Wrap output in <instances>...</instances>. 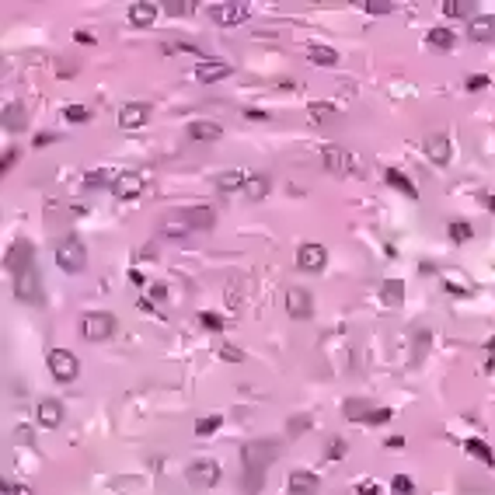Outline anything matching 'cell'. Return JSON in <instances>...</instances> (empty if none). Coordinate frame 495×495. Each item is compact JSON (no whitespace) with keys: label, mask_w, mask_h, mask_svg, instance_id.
<instances>
[{"label":"cell","mask_w":495,"mask_h":495,"mask_svg":"<svg viewBox=\"0 0 495 495\" xmlns=\"http://www.w3.org/2000/svg\"><path fill=\"white\" fill-rule=\"evenodd\" d=\"M276 457H280V443H272V439H251V443H244V450H241L244 471H265Z\"/></svg>","instance_id":"obj_1"},{"label":"cell","mask_w":495,"mask_h":495,"mask_svg":"<svg viewBox=\"0 0 495 495\" xmlns=\"http://www.w3.org/2000/svg\"><path fill=\"white\" fill-rule=\"evenodd\" d=\"M56 265L67 272V276H77V272L87 268V248L77 238H67L56 244Z\"/></svg>","instance_id":"obj_2"},{"label":"cell","mask_w":495,"mask_h":495,"mask_svg":"<svg viewBox=\"0 0 495 495\" xmlns=\"http://www.w3.org/2000/svg\"><path fill=\"white\" fill-rule=\"evenodd\" d=\"M116 314H105V310H91V314H84V321H81V335L87 339V342H105V339H112L116 335Z\"/></svg>","instance_id":"obj_3"},{"label":"cell","mask_w":495,"mask_h":495,"mask_svg":"<svg viewBox=\"0 0 495 495\" xmlns=\"http://www.w3.org/2000/svg\"><path fill=\"white\" fill-rule=\"evenodd\" d=\"M321 160H324V168L332 175H359V157L352 150H346V147H324Z\"/></svg>","instance_id":"obj_4"},{"label":"cell","mask_w":495,"mask_h":495,"mask_svg":"<svg viewBox=\"0 0 495 495\" xmlns=\"http://www.w3.org/2000/svg\"><path fill=\"white\" fill-rule=\"evenodd\" d=\"M45 363H49V373L56 377L60 383H70V380H77V373H81L77 356H74V352H67V349H49Z\"/></svg>","instance_id":"obj_5"},{"label":"cell","mask_w":495,"mask_h":495,"mask_svg":"<svg viewBox=\"0 0 495 495\" xmlns=\"http://www.w3.org/2000/svg\"><path fill=\"white\" fill-rule=\"evenodd\" d=\"M14 297L28 307H39L42 304V283H39V272L35 265H28L25 272H18L14 276Z\"/></svg>","instance_id":"obj_6"},{"label":"cell","mask_w":495,"mask_h":495,"mask_svg":"<svg viewBox=\"0 0 495 495\" xmlns=\"http://www.w3.org/2000/svg\"><path fill=\"white\" fill-rule=\"evenodd\" d=\"M189 481L192 485H199V488H213L216 481H220V464L216 461H209V457H199V461H192L189 464Z\"/></svg>","instance_id":"obj_7"},{"label":"cell","mask_w":495,"mask_h":495,"mask_svg":"<svg viewBox=\"0 0 495 495\" xmlns=\"http://www.w3.org/2000/svg\"><path fill=\"white\" fill-rule=\"evenodd\" d=\"M286 310H290V317L307 321V317L314 314V297H310V290H304V286H290V290H286Z\"/></svg>","instance_id":"obj_8"},{"label":"cell","mask_w":495,"mask_h":495,"mask_svg":"<svg viewBox=\"0 0 495 495\" xmlns=\"http://www.w3.org/2000/svg\"><path fill=\"white\" fill-rule=\"evenodd\" d=\"M248 4H213L209 8V18L216 21V25H224V28H234V25H241V21H248Z\"/></svg>","instance_id":"obj_9"},{"label":"cell","mask_w":495,"mask_h":495,"mask_svg":"<svg viewBox=\"0 0 495 495\" xmlns=\"http://www.w3.org/2000/svg\"><path fill=\"white\" fill-rule=\"evenodd\" d=\"M297 265L304 268V272H321L324 265H328V248L324 244H300V251H297Z\"/></svg>","instance_id":"obj_10"},{"label":"cell","mask_w":495,"mask_h":495,"mask_svg":"<svg viewBox=\"0 0 495 495\" xmlns=\"http://www.w3.org/2000/svg\"><path fill=\"white\" fill-rule=\"evenodd\" d=\"M35 422H39L42 429H56V425L63 422V405H60L56 398H42V401L35 405Z\"/></svg>","instance_id":"obj_11"},{"label":"cell","mask_w":495,"mask_h":495,"mask_svg":"<svg viewBox=\"0 0 495 495\" xmlns=\"http://www.w3.org/2000/svg\"><path fill=\"white\" fill-rule=\"evenodd\" d=\"M32 258H35V248L28 244V241H14L11 244V251H8V258H4V265H8V272H25L28 265H32Z\"/></svg>","instance_id":"obj_12"},{"label":"cell","mask_w":495,"mask_h":495,"mask_svg":"<svg viewBox=\"0 0 495 495\" xmlns=\"http://www.w3.org/2000/svg\"><path fill=\"white\" fill-rule=\"evenodd\" d=\"M147 119H150V105H147V101H129V105L119 108V126H123V129H136V126H143Z\"/></svg>","instance_id":"obj_13"},{"label":"cell","mask_w":495,"mask_h":495,"mask_svg":"<svg viewBox=\"0 0 495 495\" xmlns=\"http://www.w3.org/2000/svg\"><path fill=\"white\" fill-rule=\"evenodd\" d=\"M224 77H231V63H224V60H202L196 67V81H202V84H216Z\"/></svg>","instance_id":"obj_14"},{"label":"cell","mask_w":495,"mask_h":495,"mask_svg":"<svg viewBox=\"0 0 495 495\" xmlns=\"http://www.w3.org/2000/svg\"><path fill=\"white\" fill-rule=\"evenodd\" d=\"M157 4L154 0H136V4H129V21L133 25H140V28H150L154 21H157Z\"/></svg>","instance_id":"obj_15"},{"label":"cell","mask_w":495,"mask_h":495,"mask_svg":"<svg viewBox=\"0 0 495 495\" xmlns=\"http://www.w3.org/2000/svg\"><path fill=\"white\" fill-rule=\"evenodd\" d=\"M317 474H310V471H293L290 474V481H286V488H290V495H317Z\"/></svg>","instance_id":"obj_16"},{"label":"cell","mask_w":495,"mask_h":495,"mask_svg":"<svg viewBox=\"0 0 495 495\" xmlns=\"http://www.w3.org/2000/svg\"><path fill=\"white\" fill-rule=\"evenodd\" d=\"M425 157H429L432 164H450V140L439 136V133L425 136Z\"/></svg>","instance_id":"obj_17"},{"label":"cell","mask_w":495,"mask_h":495,"mask_svg":"<svg viewBox=\"0 0 495 495\" xmlns=\"http://www.w3.org/2000/svg\"><path fill=\"white\" fill-rule=\"evenodd\" d=\"M140 192H143V178L133 175V171H129V175H119L116 185H112V196H116V199H136Z\"/></svg>","instance_id":"obj_18"},{"label":"cell","mask_w":495,"mask_h":495,"mask_svg":"<svg viewBox=\"0 0 495 495\" xmlns=\"http://www.w3.org/2000/svg\"><path fill=\"white\" fill-rule=\"evenodd\" d=\"M467 39H474V42H492V39H495V18H488V14L471 18V21H467Z\"/></svg>","instance_id":"obj_19"},{"label":"cell","mask_w":495,"mask_h":495,"mask_svg":"<svg viewBox=\"0 0 495 495\" xmlns=\"http://www.w3.org/2000/svg\"><path fill=\"white\" fill-rule=\"evenodd\" d=\"M182 216L189 220V227H192V231H209V227L216 224V213H213L209 206H192V209H185Z\"/></svg>","instance_id":"obj_20"},{"label":"cell","mask_w":495,"mask_h":495,"mask_svg":"<svg viewBox=\"0 0 495 495\" xmlns=\"http://www.w3.org/2000/svg\"><path fill=\"white\" fill-rule=\"evenodd\" d=\"M189 136H192V140H199V143H213V140L224 136V126H220V123H206V119H199V123H189Z\"/></svg>","instance_id":"obj_21"},{"label":"cell","mask_w":495,"mask_h":495,"mask_svg":"<svg viewBox=\"0 0 495 495\" xmlns=\"http://www.w3.org/2000/svg\"><path fill=\"white\" fill-rule=\"evenodd\" d=\"M248 178H251V175H244L241 168L220 171V175H216V189H220V192H238V189H244V185H248Z\"/></svg>","instance_id":"obj_22"},{"label":"cell","mask_w":495,"mask_h":495,"mask_svg":"<svg viewBox=\"0 0 495 495\" xmlns=\"http://www.w3.org/2000/svg\"><path fill=\"white\" fill-rule=\"evenodd\" d=\"M160 234H164V238H189L192 227H189V220H185L182 213H175V216H168V220L160 224Z\"/></svg>","instance_id":"obj_23"},{"label":"cell","mask_w":495,"mask_h":495,"mask_svg":"<svg viewBox=\"0 0 495 495\" xmlns=\"http://www.w3.org/2000/svg\"><path fill=\"white\" fill-rule=\"evenodd\" d=\"M425 45H429V49H439V52H450V49H454V32H450V28H429Z\"/></svg>","instance_id":"obj_24"},{"label":"cell","mask_w":495,"mask_h":495,"mask_svg":"<svg viewBox=\"0 0 495 495\" xmlns=\"http://www.w3.org/2000/svg\"><path fill=\"white\" fill-rule=\"evenodd\" d=\"M21 126H25V105H21V101L4 105V129H8V133H18Z\"/></svg>","instance_id":"obj_25"},{"label":"cell","mask_w":495,"mask_h":495,"mask_svg":"<svg viewBox=\"0 0 495 495\" xmlns=\"http://www.w3.org/2000/svg\"><path fill=\"white\" fill-rule=\"evenodd\" d=\"M380 300L388 304V307H401V300H405V283L401 280H388L380 286Z\"/></svg>","instance_id":"obj_26"},{"label":"cell","mask_w":495,"mask_h":495,"mask_svg":"<svg viewBox=\"0 0 495 495\" xmlns=\"http://www.w3.org/2000/svg\"><path fill=\"white\" fill-rule=\"evenodd\" d=\"M307 60L317 67H335L339 63V52L328 49V45H307Z\"/></svg>","instance_id":"obj_27"},{"label":"cell","mask_w":495,"mask_h":495,"mask_svg":"<svg viewBox=\"0 0 495 495\" xmlns=\"http://www.w3.org/2000/svg\"><path fill=\"white\" fill-rule=\"evenodd\" d=\"M464 450H467L471 457H478L485 467H495V454L488 450V443H485V439H464Z\"/></svg>","instance_id":"obj_28"},{"label":"cell","mask_w":495,"mask_h":495,"mask_svg":"<svg viewBox=\"0 0 495 495\" xmlns=\"http://www.w3.org/2000/svg\"><path fill=\"white\" fill-rule=\"evenodd\" d=\"M383 178H388V185H391V189H398L401 196H412V199L419 196V192H415V185H412V178H405L398 168H388V171H383Z\"/></svg>","instance_id":"obj_29"},{"label":"cell","mask_w":495,"mask_h":495,"mask_svg":"<svg viewBox=\"0 0 495 495\" xmlns=\"http://www.w3.org/2000/svg\"><path fill=\"white\" fill-rule=\"evenodd\" d=\"M342 412H346V419H349V422H366V415L373 412V405H370V401H356V398H349V401L342 405Z\"/></svg>","instance_id":"obj_30"},{"label":"cell","mask_w":495,"mask_h":495,"mask_svg":"<svg viewBox=\"0 0 495 495\" xmlns=\"http://www.w3.org/2000/svg\"><path fill=\"white\" fill-rule=\"evenodd\" d=\"M268 189H272V182H268L265 175H251L248 185H244V196H248V199H265Z\"/></svg>","instance_id":"obj_31"},{"label":"cell","mask_w":495,"mask_h":495,"mask_svg":"<svg viewBox=\"0 0 495 495\" xmlns=\"http://www.w3.org/2000/svg\"><path fill=\"white\" fill-rule=\"evenodd\" d=\"M429 342H432V332H429V328H419V332H415V349H412V363H415V366L425 359Z\"/></svg>","instance_id":"obj_32"},{"label":"cell","mask_w":495,"mask_h":495,"mask_svg":"<svg viewBox=\"0 0 495 495\" xmlns=\"http://www.w3.org/2000/svg\"><path fill=\"white\" fill-rule=\"evenodd\" d=\"M116 178H119V175H112L108 168H94V171H87L84 185H87V189H98V185H116Z\"/></svg>","instance_id":"obj_33"},{"label":"cell","mask_w":495,"mask_h":495,"mask_svg":"<svg viewBox=\"0 0 495 495\" xmlns=\"http://www.w3.org/2000/svg\"><path fill=\"white\" fill-rule=\"evenodd\" d=\"M471 11H474L471 0H447V4H443V14H447V18H467Z\"/></svg>","instance_id":"obj_34"},{"label":"cell","mask_w":495,"mask_h":495,"mask_svg":"<svg viewBox=\"0 0 495 495\" xmlns=\"http://www.w3.org/2000/svg\"><path fill=\"white\" fill-rule=\"evenodd\" d=\"M471 238H474V227L464 224V220H454V224H450V241H454V244H464V241H471Z\"/></svg>","instance_id":"obj_35"},{"label":"cell","mask_w":495,"mask_h":495,"mask_svg":"<svg viewBox=\"0 0 495 495\" xmlns=\"http://www.w3.org/2000/svg\"><path fill=\"white\" fill-rule=\"evenodd\" d=\"M307 112H310V119H314V123H328V119H335V108H332V105H324V101H310V105H307Z\"/></svg>","instance_id":"obj_36"},{"label":"cell","mask_w":495,"mask_h":495,"mask_svg":"<svg viewBox=\"0 0 495 495\" xmlns=\"http://www.w3.org/2000/svg\"><path fill=\"white\" fill-rule=\"evenodd\" d=\"M199 324L206 328V332H224V317L213 314V310H202V314H199Z\"/></svg>","instance_id":"obj_37"},{"label":"cell","mask_w":495,"mask_h":495,"mask_svg":"<svg viewBox=\"0 0 495 495\" xmlns=\"http://www.w3.org/2000/svg\"><path fill=\"white\" fill-rule=\"evenodd\" d=\"M346 450H349V443H346V439L342 436H332V443H328V461H342L346 457Z\"/></svg>","instance_id":"obj_38"},{"label":"cell","mask_w":495,"mask_h":495,"mask_svg":"<svg viewBox=\"0 0 495 495\" xmlns=\"http://www.w3.org/2000/svg\"><path fill=\"white\" fill-rule=\"evenodd\" d=\"M220 422H224L220 415H206V419H199V422H196V432H199V436H213V432L220 429Z\"/></svg>","instance_id":"obj_39"},{"label":"cell","mask_w":495,"mask_h":495,"mask_svg":"<svg viewBox=\"0 0 495 495\" xmlns=\"http://www.w3.org/2000/svg\"><path fill=\"white\" fill-rule=\"evenodd\" d=\"M63 116H67L70 123H87V119H91V112H87L84 105H67V108H63Z\"/></svg>","instance_id":"obj_40"},{"label":"cell","mask_w":495,"mask_h":495,"mask_svg":"<svg viewBox=\"0 0 495 495\" xmlns=\"http://www.w3.org/2000/svg\"><path fill=\"white\" fill-rule=\"evenodd\" d=\"M391 488H394V495H412V492H415V485H412V478H408V474H394Z\"/></svg>","instance_id":"obj_41"},{"label":"cell","mask_w":495,"mask_h":495,"mask_svg":"<svg viewBox=\"0 0 495 495\" xmlns=\"http://www.w3.org/2000/svg\"><path fill=\"white\" fill-rule=\"evenodd\" d=\"M391 419H394V412H391V408H380V405H373V412L366 415V422H370V425H380V422H391Z\"/></svg>","instance_id":"obj_42"},{"label":"cell","mask_w":495,"mask_h":495,"mask_svg":"<svg viewBox=\"0 0 495 495\" xmlns=\"http://www.w3.org/2000/svg\"><path fill=\"white\" fill-rule=\"evenodd\" d=\"M370 14H391V8L394 4H388V0H366V4H363Z\"/></svg>","instance_id":"obj_43"},{"label":"cell","mask_w":495,"mask_h":495,"mask_svg":"<svg viewBox=\"0 0 495 495\" xmlns=\"http://www.w3.org/2000/svg\"><path fill=\"white\" fill-rule=\"evenodd\" d=\"M164 11H168V14H192V4H185V0H168Z\"/></svg>","instance_id":"obj_44"},{"label":"cell","mask_w":495,"mask_h":495,"mask_svg":"<svg viewBox=\"0 0 495 495\" xmlns=\"http://www.w3.org/2000/svg\"><path fill=\"white\" fill-rule=\"evenodd\" d=\"M220 356H224L227 363H241V359H244V352H241L238 346H224V349H220Z\"/></svg>","instance_id":"obj_45"},{"label":"cell","mask_w":495,"mask_h":495,"mask_svg":"<svg viewBox=\"0 0 495 495\" xmlns=\"http://www.w3.org/2000/svg\"><path fill=\"white\" fill-rule=\"evenodd\" d=\"M0 495H32V488H28V485H11V481H4Z\"/></svg>","instance_id":"obj_46"},{"label":"cell","mask_w":495,"mask_h":495,"mask_svg":"<svg viewBox=\"0 0 495 495\" xmlns=\"http://www.w3.org/2000/svg\"><path fill=\"white\" fill-rule=\"evenodd\" d=\"M14 160H18V147H8V150H4V160H0V168L11 171V168H14Z\"/></svg>","instance_id":"obj_47"},{"label":"cell","mask_w":495,"mask_h":495,"mask_svg":"<svg viewBox=\"0 0 495 495\" xmlns=\"http://www.w3.org/2000/svg\"><path fill=\"white\" fill-rule=\"evenodd\" d=\"M481 87H488V77L485 74H471L467 77V91H481Z\"/></svg>","instance_id":"obj_48"},{"label":"cell","mask_w":495,"mask_h":495,"mask_svg":"<svg viewBox=\"0 0 495 495\" xmlns=\"http://www.w3.org/2000/svg\"><path fill=\"white\" fill-rule=\"evenodd\" d=\"M147 297H150V300H154V304H157V300H164V297H168V286H164V283H154V286H150V293H147Z\"/></svg>","instance_id":"obj_49"},{"label":"cell","mask_w":495,"mask_h":495,"mask_svg":"<svg viewBox=\"0 0 495 495\" xmlns=\"http://www.w3.org/2000/svg\"><path fill=\"white\" fill-rule=\"evenodd\" d=\"M14 439H18V443H32V429H28V425H18V429H14Z\"/></svg>","instance_id":"obj_50"},{"label":"cell","mask_w":495,"mask_h":495,"mask_svg":"<svg viewBox=\"0 0 495 495\" xmlns=\"http://www.w3.org/2000/svg\"><path fill=\"white\" fill-rule=\"evenodd\" d=\"M307 425H310V419H293V422H290V432H304Z\"/></svg>","instance_id":"obj_51"},{"label":"cell","mask_w":495,"mask_h":495,"mask_svg":"<svg viewBox=\"0 0 495 495\" xmlns=\"http://www.w3.org/2000/svg\"><path fill=\"white\" fill-rule=\"evenodd\" d=\"M359 495H380V488H377L373 481H363V485H359Z\"/></svg>","instance_id":"obj_52"},{"label":"cell","mask_w":495,"mask_h":495,"mask_svg":"<svg viewBox=\"0 0 495 495\" xmlns=\"http://www.w3.org/2000/svg\"><path fill=\"white\" fill-rule=\"evenodd\" d=\"M52 140H56V133H39V136H35V147H45V143H52Z\"/></svg>","instance_id":"obj_53"},{"label":"cell","mask_w":495,"mask_h":495,"mask_svg":"<svg viewBox=\"0 0 495 495\" xmlns=\"http://www.w3.org/2000/svg\"><path fill=\"white\" fill-rule=\"evenodd\" d=\"M74 39H77L81 45H94V35H91V32H77Z\"/></svg>","instance_id":"obj_54"},{"label":"cell","mask_w":495,"mask_h":495,"mask_svg":"<svg viewBox=\"0 0 495 495\" xmlns=\"http://www.w3.org/2000/svg\"><path fill=\"white\" fill-rule=\"evenodd\" d=\"M388 447H394V450H401V447H405V436H391V439H388Z\"/></svg>","instance_id":"obj_55"},{"label":"cell","mask_w":495,"mask_h":495,"mask_svg":"<svg viewBox=\"0 0 495 495\" xmlns=\"http://www.w3.org/2000/svg\"><path fill=\"white\" fill-rule=\"evenodd\" d=\"M488 209H492V213H495V196H492V199H488Z\"/></svg>","instance_id":"obj_56"}]
</instances>
